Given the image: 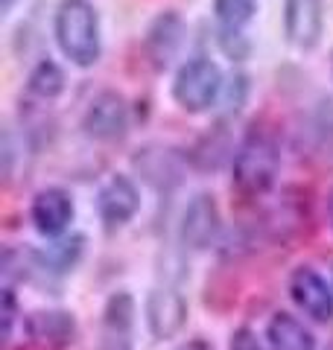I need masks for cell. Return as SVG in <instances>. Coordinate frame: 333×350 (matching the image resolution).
I'll return each mask as SVG.
<instances>
[{"label": "cell", "instance_id": "obj_1", "mask_svg": "<svg viewBox=\"0 0 333 350\" xmlns=\"http://www.w3.org/2000/svg\"><path fill=\"white\" fill-rule=\"evenodd\" d=\"M53 36L62 56L76 68H94L103 56L99 12L91 0H62L56 6Z\"/></svg>", "mask_w": 333, "mask_h": 350}, {"label": "cell", "instance_id": "obj_2", "mask_svg": "<svg viewBox=\"0 0 333 350\" xmlns=\"http://www.w3.org/2000/svg\"><path fill=\"white\" fill-rule=\"evenodd\" d=\"M281 170V146L272 131L251 129L231 158V178L243 196H263L272 190V184Z\"/></svg>", "mask_w": 333, "mask_h": 350}, {"label": "cell", "instance_id": "obj_3", "mask_svg": "<svg viewBox=\"0 0 333 350\" xmlns=\"http://www.w3.org/2000/svg\"><path fill=\"white\" fill-rule=\"evenodd\" d=\"M222 70L217 62H210L208 56H196L187 59L173 76V100L175 105L187 114H205L217 105V100L222 96Z\"/></svg>", "mask_w": 333, "mask_h": 350}, {"label": "cell", "instance_id": "obj_4", "mask_svg": "<svg viewBox=\"0 0 333 350\" xmlns=\"http://www.w3.org/2000/svg\"><path fill=\"white\" fill-rule=\"evenodd\" d=\"M82 131L99 144H117L129 131V103L117 91H99L82 114Z\"/></svg>", "mask_w": 333, "mask_h": 350}, {"label": "cell", "instance_id": "obj_5", "mask_svg": "<svg viewBox=\"0 0 333 350\" xmlns=\"http://www.w3.org/2000/svg\"><path fill=\"white\" fill-rule=\"evenodd\" d=\"M219 228H222V219H219L217 199L210 193H196L182 213V225H179L182 243L193 251H205L214 245V239L219 237Z\"/></svg>", "mask_w": 333, "mask_h": 350}, {"label": "cell", "instance_id": "obj_6", "mask_svg": "<svg viewBox=\"0 0 333 350\" xmlns=\"http://www.w3.org/2000/svg\"><path fill=\"white\" fill-rule=\"evenodd\" d=\"M284 32L298 50L319 47L325 32V0H284Z\"/></svg>", "mask_w": 333, "mask_h": 350}, {"label": "cell", "instance_id": "obj_7", "mask_svg": "<svg viewBox=\"0 0 333 350\" xmlns=\"http://www.w3.org/2000/svg\"><path fill=\"white\" fill-rule=\"evenodd\" d=\"M132 163L140 172V178L152 184L155 190H170L182 181L184 175V158L175 149L164 146V144H147L140 146L135 155H132Z\"/></svg>", "mask_w": 333, "mask_h": 350}, {"label": "cell", "instance_id": "obj_8", "mask_svg": "<svg viewBox=\"0 0 333 350\" xmlns=\"http://www.w3.org/2000/svg\"><path fill=\"white\" fill-rule=\"evenodd\" d=\"M97 211L106 228H120L140 211V193L129 175H111L97 193Z\"/></svg>", "mask_w": 333, "mask_h": 350}, {"label": "cell", "instance_id": "obj_9", "mask_svg": "<svg viewBox=\"0 0 333 350\" xmlns=\"http://www.w3.org/2000/svg\"><path fill=\"white\" fill-rule=\"evenodd\" d=\"M290 295L295 306L313 321H330L333 319V289L328 280L310 266H298L290 275Z\"/></svg>", "mask_w": 333, "mask_h": 350}, {"label": "cell", "instance_id": "obj_10", "mask_svg": "<svg viewBox=\"0 0 333 350\" xmlns=\"http://www.w3.org/2000/svg\"><path fill=\"white\" fill-rule=\"evenodd\" d=\"M73 199L62 187H44L29 204V219L41 237H62L73 222Z\"/></svg>", "mask_w": 333, "mask_h": 350}, {"label": "cell", "instance_id": "obj_11", "mask_svg": "<svg viewBox=\"0 0 333 350\" xmlns=\"http://www.w3.org/2000/svg\"><path fill=\"white\" fill-rule=\"evenodd\" d=\"M182 41H184V21L175 9H166L149 24L147 38H143V50H147L152 68L155 70L170 68V62L182 50Z\"/></svg>", "mask_w": 333, "mask_h": 350}, {"label": "cell", "instance_id": "obj_12", "mask_svg": "<svg viewBox=\"0 0 333 350\" xmlns=\"http://www.w3.org/2000/svg\"><path fill=\"white\" fill-rule=\"evenodd\" d=\"M187 321V301L179 289L155 286L147 298V324L155 338H173Z\"/></svg>", "mask_w": 333, "mask_h": 350}, {"label": "cell", "instance_id": "obj_13", "mask_svg": "<svg viewBox=\"0 0 333 350\" xmlns=\"http://www.w3.org/2000/svg\"><path fill=\"white\" fill-rule=\"evenodd\" d=\"M132 324H135V301L129 292H114L103 310L99 350H132Z\"/></svg>", "mask_w": 333, "mask_h": 350}, {"label": "cell", "instance_id": "obj_14", "mask_svg": "<svg viewBox=\"0 0 333 350\" xmlns=\"http://www.w3.org/2000/svg\"><path fill=\"white\" fill-rule=\"evenodd\" d=\"M73 319L71 312H32L27 319V333L29 338L44 350H62L73 342Z\"/></svg>", "mask_w": 333, "mask_h": 350}, {"label": "cell", "instance_id": "obj_15", "mask_svg": "<svg viewBox=\"0 0 333 350\" xmlns=\"http://www.w3.org/2000/svg\"><path fill=\"white\" fill-rule=\"evenodd\" d=\"M304 144L310 152L321 158H333V100L330 96H319L313 111L307 114V123L301 129Z\"/></svg>", "mask_w": 333, "mask_h": 350}, {"label": "cell", "instance_id": "obj_16", "mask_svg": "<svg viewBox=\"0 0 333 350\" xmlns=\"http://www.w3.org/2000/svg\"><path fill=\"white\" fill-rule=\"evenodd\" d=\"M266 338H269V350H316L313 333L290 312L272 315L269 327H266Z\"/></svg>", "mask_w": 333, "mask_h": 350}, {"label": "cell", "instance_id": "obj_17", "mask_svg": "<svg viewBox=\"0 0 333 350\" xmlns=\"http://www.w3.org/2000/svg\"><path fill=\"white\" fill-rule=\"evenodd\" d=\"M27 91L32 96H38L41 103H53L56 96L64 91V73H62V68L53 59H41L36 68L29 70Z\"/></svg>", "mask_w": 333, "mask_h": 350}, {"label": "cell", "instance_id": "obj_18", "mask_svg": "<svg viewBox=\"0 0 333 350\" xmlns=\"http://www.w3.org/2000/svg\"><path fill=\"white\" fill-rule=\"evenodd\" d=\"M214 15L222 32H243L258 15V0H214Z\"/></svg>", "mask_w": 333, "mask_h": 350}, {"label": "cell", "instance_id": "obj_19", "mask_svg": "<svg viewBox=\"0 0 333 350\" xmlns=\"http://www.w3.org/2000/svg\"><path fill=\"white\" fill-rule=\"evenodd\" d=\"M82 243L85 239L82 237H68V239H59L56 245H50L47 251H44V262L47 266H53L56 271H64V269H71L76 257L82 254Z\"/></svg>", "mask_w": 333, "mask_h": 350}, {"label": "cell", "instance_id": "obj_20", "mask_svg": "<svg viewBox=\"0 0 333 350\" xmlns=\"http://www.w3.org/2000/svg\"><path fill=\"white\" fill-rule=\"evenodd\" d=\"M219 44L228 59H246L249 56V41L243 32H222L219 29Z\"/></svg>", "mask_w": 333, "mask_h": 350}, {"label": "cell", "instance_id": "obj_21", "mask_svg": "<svg viewBox=\"0 0 333 350\" xmlns=\"http://www.w3.org/2000/svg\"><path fill=\"white\" fill-rule=\"evenodd\" d=\"M228 350H260V342H258V336H254L249 327H240V330H234V336H231V347Z\"/></svg>", "mask_w": 333, "mask_h": 350}, {"label": "cell", "instance_id": "obj_22", "mask_svg": "<svg viewBox=\"0 0 333 350\" xmlns=\"http://www.w3.org/2000/svg\"><path fill=\"white\" fill-rule=\"evenodd\" d=\"M175 350H210L202 338H193V342H187V345H182V347H175Z\"/></svg>", "mask_w": 333, "mask_h": 350}, {"label": "cell", "instance_id": "obj_23", "mask_svg": "<svg viewBox=\"0 0 333 350\" xmlns=\"http://www.w3.org/2000/svg\"><path fill=\"white\" fill-rule=\"evenodd\" d=\"M325 213H328V225L333 228V187L328 193V202H325Z\"/></svg>", "mask_w": 333, "mask_h": 350}, {"label": "cell", "instance_id": "obj_24", "mask_svg": "<svg viewBox=\"0 0 333 350\" xmlns=\"http://www.w3.org/2000/svg\"><path fill=\"white\" fill-rule=\"evenodd\" d=\"M15 3H18V0H0V9H3V15H9V12H12V9H15Z\"/></svg>", "mask_w": 333, "mask_h": 350}, {"label": "cell", "instance_id": "obj_25", "mask_svg": "<svg viewBox=\"0 0 333 350\" xmlns=\"http://www.w3.org/2000/svg\"><path fill=\"white\" fill-rule=\"evenodd\" d=\"M330 76H333V53H330Z\"/></svg>", "mask_w": 333, "mask_h": 350}, {"label": "cell", "instance_id": "obj_26", "mask_svg": "<svg viewBox=\"0 0 333 350\" xmlns=\"http://www.w3.org/2000/svg\"><path fill=\"white\" fill-rule=\"evenodd\" d=\"M328 350H333V342H330V345H328Z\"/></svg>", "mask_w": 333, "mask_h": 350}]
</instances>
